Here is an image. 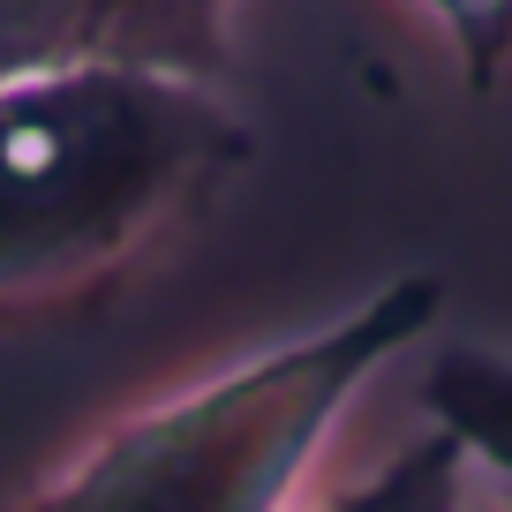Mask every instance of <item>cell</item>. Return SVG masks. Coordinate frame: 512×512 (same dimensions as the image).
<instances>
[{
  "label": "cell",
  "mask_w": 512,
  "mask_h": 512,
  "mask_svg": "<svg viewBox=\"0 0 512 512\" xmlns=\"http://www.w3.org/2000/svg\"><path fill=\"white\" fill-rule=\"evenodd\" d=\"M226 83L181 68H53L0 83V302L128 272L249 159Z\"/></svg>",
  "instance_id": "cell-1"
},
{
  "label": "cell",
  "mask_w": 512,
  "mask_h": 512,
  "mask_svg": "<svg viewBox=\"0 0 512 512\" xmlns=\"http://www.w3.org/2000/svg\"><path fill=\"white\" fill-rule=\"evenodd\" d=\"M437 309L445 287L430 272L384 279L317 332L121 415L16 512H294L339 415L415 339H430Z\"/></svg>",
  "instance_id": "cell-2"
},
{
  "label": "cell",
  "mask_w": 512,
  "mask_h": 512,
  "mask_svg": "<svg viewBox=\"0 0 512 512\" xmlns=\"http://www.w3.org/2000/svg\"><path fill=\"white\" fill-rule=\"evenodd\" d=\"M106 61L226 83V0H0V83Z\"/></svg>",
  "instance_id": "cell-3"
},
{
  "label": "cell",
  "mask_w": 512,
  "mask_h": 512,
  "mask_svg": "<svg viewBox=\"0 0 512 512\" xmlns=\"http://www.w3.org/2000/svg\"><path fill=\"white\" fill-rule=\"evenodd\" d=\"M422 407H430L437 430L460 437L467 467L505 497L512 512V354L505 347H437L422 369Z\"/></svg>",
  "instance_id": "cell-4"
},
{
  "label": "cell",
  "mask_w": 512,
  "mask_h": 512,
  "mask_svg": "<svg viewBox=\"0 0 512 512\" xmlns=\"http://www.w3.org/2000/svg\"><path fill=\"white\" fill-rule=\"evenodd\" d=\"M467 475L475 467H467L460 437L430 422L422 437H407L400 452H384L362 482H347L317 512H467Z\"/></svg>",
  "instance_id": "cell-5"
},
{
  "label": "cell",
  "mask_w": 512,
  "mask_h": 512,
  "mask_svg": "<svg viewBox=\"0 0 512 512\" xmlns=\"http://www.w3.org/2000/svg\"><path fill=\"white\" fill-rule=\"evenodd\" d=\"M422 8L452 38V61H460L467 91H490L512 61V0H422Z\"/></svg>",
  "instance_id": "cell-6"
}]
</instances>
